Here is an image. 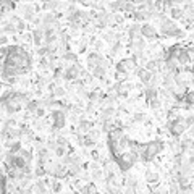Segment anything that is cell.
<instances>
[{
  "label": "cell",
  "mask_w": 194,
  "mask_h": 194,
  "mask_svg": "<svg viewBox=\"0 0 194 194\" xmlns=\"http://www.w3.org/2000/svg\"><path fill=\"white\" fill-rule=\"evenodd\" d=\"M146 179H147V183H157V181H159V175L152 173V171H147V173H146Z\"/></svg>",
  "instance_id": "obj_27"
},
{
  "label": "cell",
  "mask_w": 194,
  "mask_h": 194,
  "mask_svg": "<svg viewBox=\"0 0 194 194\" xmlns=\"http://www.w3.org/2000/svg\"><path fill=\"white\" fill-rule=\"evenodd\" d=\"M88 97H89V100H91L92 104H96L97 100H99V91H92V92H91V94H89Z\"/></svg>",
  "instance_id": "obj_36"
},
{
  "label": "cell",
  "mask_w": 194,
  "mask_h": 194,
  "mask_svg": "<svg viewBox=\"0 0 194 194\" xmlns=\"http://www.w3.org/2000/svg\"><path fill=\"white\" fill-rule=\"evenodd\" d=\"M113 113H115L113 107H112V105H107L105 109L102 110V120H110V118L113 117Z\"/></svg>",
  "instance_id": "obj_19"
},
{
  "label": "cell",
  "mask_w": 194,
  "mask_h": 194,
  "mask_svg": "<svg viewBox=\"0 0 194 194\" xmlns=\"http://www.w3.org/2000/svg\"><path fill=\"white\" fill-rule=\"evenodd\" d=\"M176 60H178L179 65H188V63H189V52H188V49H183V47H181V50H179Z\"/></svg>",
  "instance_id": "obj_13"
},
{
  "label": "cell",
  "mask_w": 194,
  "mask_h": 194,
  "mask_svg": "<svg viewBox=\"0 0 194 194\" xmlns=\"http://www.w3.org/2000/svg\"><path fill=\"white\" fill-rule=\"evenodd\" d=\"M65 94H67V92H65V89L60 88V86H55L54 91H52V96H54V97H62V96H65Z\"/></svg>",
  "instance_id": "obj_28"
},
{
  "label": "cell",
  "mask_w": 194,
  "mask_h": 194,
  "mask_svg": "<svg viewBox=\"0 0 194 194\" xmlns=\"http://www.w3.org/2000/svg\"><path fill=\"white\" fill-rule=\"evenodd\" d=\"M184 13H186L189 18H194V3H188V5H186Z\"/></svg>",
  "instance_id": "obj_34"
},
{
  "label": "cell",
  "mask_w": 194,
  "mask_h": 194,
  "mask_svg": "<svg viewBox=\"0 0 194 194\" xmlns=\"http://www.w3.org/2000/svg\"><path fill=\"white\" fill-rule=\"evenodd\" d=\"M136 75H138V78L144 83V84H149L150 83V80H152V71H149L147 68H138L136 70Z\"/></svg>",
  "instance_id": "obj_9"
},
{
  "label": "cell",
  "mask_w": 194,
  "mask_h": 194,
  "mask_svg": "<svg viewBox=\"0 0 194 194\" xmlns=\"http://www.w3.org/2000/svg\"><path fill=\"white\" fill-rule=\"evenodd\" d=\"M24 18L26 19H34V8H32V6H29V5H28V6H24Z\"/></svg>",
  "instance_id": "obj_26"
},
{
  "label": "cell",
  "mask_w": 194,
  "mask_h": 194,
  "mask_svg": "<svg viewBox=\"0 0 194 194\" xmlns=\"http://www.w3.org/2000/svg\"><path fill=\"white\" fill-rule=\"evenodd\" d=\"M184 102L188 104L189 107H194V91H189L184 94Z\"/></svg>",
  "instance_id": "obj_24"
},
{
  "label": "cell",
  "mask_w": 194,
  "mask_h": 194,
  "mask_svg": "<svg viewBox=\"0 0 194 194\" xmlns=\"http://www.w3.org/2000/svg\"><path fill=\"white\" fill-rule=\"evenodd\" d=\"M138 70V62H136V57L131 58H123L121 62H118L117 65V71L121 75H128L129 71H136Z\"/></svg>",
  "instance_id": "obj_4"
},
{
  "label": "cell",
  "mask_w": 194,
  "mask_h": 194,
  "mask_svg": "<svg viewBox=\"0 0 194 194\" xmlns=\"http://www.w3.org/2000/svg\"><path fill=\"white\" fill-rule=\"evenodd\" d=\"M65 152H67V150H65V147H63V146H57V147H55V155L63 157V155H67Z\"/></svg>",
  "instance_id": "obj_38"
},
{
  "label": "cell",
  "mask_w": 194,
  "mask_h": 194,
  "mask_svg": "<svg viewBox=\"0 0 194 194\" xmlns=\"http://www.w3.org/2000/svg\"><path fill=\"white\" fill-rule=\"evenodd\" d=\"M160 31H162V34L170 36V37H183V32L179 31V28L173 21H170L163 16L160 18Z\"/></svg>",
  "instance_id": "obj_3"
},
{
  "label": "cell",
  "mask_w": 194,
  "mask_h": 194,
  "mask_svg": "<svg viewBox=\"0 0 194 194\" xmlns=\"http://www.w3.org/2000/svg\"><path fill=\"white\" fill-rule=\"evenodd\" d=\"M189 50H192V52H194V47H189Z\"/></svg>",
  "instance_id": "obj_45"
},
{
  "label": "cell",
  "mask_w": 194,
  "mask_h": 194,
  "mask_svg": "<svg viewBox=\"0 0 194 194\" xmlns=\"http://www.w3.org/2000/svg\"><path fill=\"white\" fill-rule=\"evenodd\" d=\"M97 191V186L94 184V183H89L88 186H84V188H81V192H96Z\"/></svg>",
  "instance_id": "obj_29"
},
{
  "label": "cell",
  "mask_w": 194,
  "mask_h": 194,
  "mask_svg": "<svg viewBox=\"0 0 194 194\" xmlns=\"http://www.w3.org/2000/svg\"><path fill=\"white\" fill-rule=\"evenodd\" d=\"M39 105H41V104H39V102H36V100H29V102L26 104V109H28V112H29V113H31V112L36 113V110L39 109Z\"/></svg>",
  "instance_id": "obj_23"
},
{
  "label": "cell",
  "mask_w": 194,
  "mask_h": 194,
  "mask_svg": "<svg viewBox=\"0 0 194 194\" xmlns=\"http://www.w3.org/2000/svg\"><path fill=\"white\" fill-rule=\"evenodd\" d=\"M144 47H146L144 39H136V41L131 42V50H133L136 55H141V54H142V50H144Z\"/></svg>",
  "instance_id": "obj_11"
},
{
  "label": "cell",
  "mask_w": 194,
  "mask_h": 194,
  "mask_svg": "<svg viewBox=\"0 0 194 194\" xmlns=\"http://www.w3.org/2000/svg\"><path fill=\"white\" fill-rule=\"evenodd\" d=\"M36 115H37V117H44V115H45V109H44V107H39V109L36 110Z\"/></svg>",
  "instance_id": "obj_40"
},
{
  "label": "cell",
  "mask_w": 194,
  "mask_h": 194,
  "mask_svg": "<svg viewBox=\"0 0 194 194\" xmlns=\"http://www.w3.org/2000/svg\"><path fill=\"white\" fill-rule=\"evenodd\" d=\"M52 191L54 192H60L62 191V183L58 181V178H55L52 181Z\"/></svg>",
  "instance_id": "obj_32"
},
{
  "label": "cell",
  "mask_w": 194,
  "mask_h": 194,
  "mask_svg": "<svg viewBox=\"0 0 194 194\" xmlns=\"http://www.w3.org/2000/svg\"><path fill=\"white\" fill-rule=\"evenodd\" d=\"M100 62H102V58H100L96 52H92V54L88 55V67H89L91 70H94L97 65H100Z\"/></svg>",
  "instance_id": "obj_12"
},
{
  "label": "cell",
  "mask_w": 194,
  "mask_h": 194,
  "mask_svg": "<svg viewBox=\"0 0 194 194\" xmlns=\"http://www.w3.org/2000/svg\"><path fill=\"white\" fill-rule=\"evenodd\" d=\"M52 118H54V129H62L65 126V121H67V115L62 109L54 110L52 112Z\"/></svg>",
  "instance_id": "obj_6"
},
{
  "label": "cell",
  "mask_w": 194,
  "mask_h": 194,
  "mask_svg": "<svg viewBox=\"0 0 194 194\" xmlns=\"http://www.w3.org/2000/svg\"><path fill=\"white\" fill-rule=\"evenodd\" d=\"M105 68H107V67H104L102 63L97 65V67L92 70V75H94V78H99V80H102V78L105 76Z\"/></svg>",
  "instance_id": "obj_16"
},
{
  "label": "cell",
  "mask_w": 194,
  "mask_h": 194,
  "mask_svg": "<svg viewBox=\"0 0 194 194\" xmlns=\"http://www.w3.org/2000/svg\"><path fill=\"white\" fill-rule=\"evenodd\" d=\"M189 162H191V163L194 165V157H191V159H189Z\"/></svg>",
  "instance_id": "obj_44"
},
{
  "label": "cell",
  "mask_w": 194,
  "mask_h": 194,
  "mask_svg": "<svg viewBox=\"0 0 194 194\" xmlns=\"http://www.w3.org/2000/svg\"><path fill=\"white\" fill-rule=\"evenodd\" d=\"M57 146H63V147H67V146H68L67 138H63V136H58V138H57Z\"/></svg>",
  "instance_id": "obj_37"
},
{
  "label": "cell",
  "mask_w": 194,
  "mask_h": 194,
  "mask_svg": "<svg viewBox=\"0 0 194 194\" xmlns=\"http://www.w3.org/2000/svg\"><path fill=\"white\" fill-rule=\"evenodd\" d=\"M63 58L67 60V62H73V63H76V55H75L73 52H65V54H63Z\"/></svg>",
  "instance_id": "obj_33"
},
{
  "label": "cell",
  "mask_w": 194,
  "mask_h": 194,
  "mask_svg": "<svg viewBox=\"0 0 194 194\" xmlns=\"http://www.w3.org/2000/svg\"><path fill=\"white\" fill-rule=\"evenodd\" d=\"M139 159H141V155L138 152L125 150V152H121V154H118L117 157H115V162H117V165L121 168V171H128Z\"/></svg>",
  "instance_id": "obj_1"
},
{
  "label": "cell",
  "mask_w": 194,
  "mask_h": 194,
  "mask_svg": "<svg viewBox=\"0 0 194 194\" xmlns=\"http://www.w3.org/2000/svg\"><path fill=\"white\" fill-rule=\"evenodd\" d=\"M96 144V138L92 134H86L84 136V139H83V146H86V147H92Z\"/></svg>",
  "instance_id": "obj_21"
},
{
  "label": "cell",
  "mask_w": 194,
  "mask_h": 194,
  "mask_svg": "<svg viewBox=\"0 0 194 194\" xmlns=\"http://www.w3.org/2000/svg\"><path fill=\"white\" fill-rule=\"evenodd\" d=\"M162 149H163V142H162L160 139L149 142V144L144 146L142 152L139 154V155H141V160H144V162H152L155 157L162 152Z\"/></svg>",
  "instance_id": "obj_2"
},
{
  "label": "cell",
  "mask_w": 194,
  "mask_h": 194,
  "mask_svg": "<svg viewBox=\"0 0 194 194\" xmlns=\"http://www.w3.org/2000/svg\"><path fill=\"white\" fill-rule=\"evenodd\" d=\"M138 34H141V26L139 24H133L128 29V36H129V41H131V42L138 39Z\"/></svg>",
  "instance_id": "obj_14"
},
{
  "label": "cell",
  "mask_w": 194,
  "mask_h": 194,
  "mask_svg": "<svg viewBox=\"0 0 194 194\" xmlns=\"http://www.w3.org/2000/svg\"><path fill=\"white\" fill-rule=\"evenodd\" d=\"M3 31H6V32H16L18 28H16L15 23H6V24H3Z\"/></svg>",
  "instance_id": "obj_30"
},
{
  "label": "cell",
  "mask_w": 194,
  "mask_h": 194,
  "mask_svg": "<svg viewBox=\"0 0 194 194\" xmlns=\"http://www.w3.org/2000/svg\"><path fill=\"white\" fill-rule=\"evenodd\" d=\"M150 107H152V109L154 110H157V109H160V107H162V104H160V100L159 99H154V100H150Z\"/></svg>",
  "instance_id": "obj_39"
},
{
  "label": "cell",
  "mask_w": 194,
  "mask_h": 194,
  "mask_svg": "<svg viewBox=\"0 0 194 194\" xmlns=\"http://www.w3.org/2000/svg\"><path fill=\"white\" fill-rule=\"evenodd\" d=\"M141 36L144 39H155L157 37V31L152 24H142L141 26Z\"/></svg>",
  "instance_id": "obj_8"
},
{
  "label": "cell",
  "mask_w": 194,
  "mask_h": 194,
  "mask_svg": "<svg viewBox=\"0 0 194 194\" xmlns=\"http://www.w3.org/2000/svg\"><path fill=\"white\" fill-rule=\"evenodd\" d=\"M157 96H159V92H157V89L152 88V86H149V88L146 89V99H147V104L150 102V100L157 99Z\"/></svg>",
  "instance_id": "obj_17"
},
{
  "label": "cell",
  "mask_w": 194,
  "mask_h": 194,
  "mask_svg": "<svg viewBox=\"0 0 194 194\" xmlns=\"http://www.w3.org/2000/svg\"><path fill=\"white\" fill-rule=\"evenodd\" d=\"M36 191L47 192V184H45V181H37V183H36Z\"/></svg>",
  "instance_id": "obj_31"
},
{
  "label": "cell",
  "mask_w": 194,
  "mask_h": 194,
  "mask_svg": "<svg viewBox=\"0 0 194 194\" xmlns=\"http://www.w3.org/2000/svg\"><path fill=\"white\" fill-rule=\"evenodd\" d=\"M183 10L181 8H176V6H171L170 8V16L173 18V19H179V18H183Z\"/></svg>",
  "instance_id": "obj_20"
},
{
  "label": "cell",
  "mask_w": 194,
  "mask_h": 194,
  "mask_svg": "<svg viewBox=\"0 0 194 194\" xmlns=\"http://www.w3.org/2000/svg\"><path fill=\"white\" fill-rule=\"evenodd\" d=\"M91 155H92V159H94V160H99V154L97 152H92Z\"/></svg>",
  "instance_id": "obj_43"
},
{
  "label": "cell",
  "mask_w": 194,
  "mask_h": 194,
  "mask_svg": "<svg viewBox=\"0 0 194 194\" xmlns=\"http://www.w3.org/2000/svg\"><path fill=\"white\" fill-rule=\"evenodd\" d=\"M91 121L88 120H80V125H78V129H80V133H89L91 129Z\"/></svg>",
  "instance_id": "obj_18"
},
{
  "label": "cell",
  "mask_w": 194,
  "mask_h": 194,
  "mask_svg": "<svg viewBox=\"0 0 194 194\" xmlns=\"http://www.w3.org/2000/svg\"><path fill=\"white\" fill-rule=\"evenodd\" d=\"M31 37L34 39V44H36V45H41L42 41L45 39V31H44V28H36V29L32 31V34H31Z\"/></svg>",
  "instance_id": "obj_10"
},
{
  "label": "cell",
  "mask_w": 194,
  "mask_h": 194,
  "mask_svg": "<svg viewBox=\"0 0 194 194\" xmlns=\"http://www.w3.org/2000/svg\"><path fill=\"white\" fill-rule=\"evenodd\" d=\"M80 73H81V68H80V65L78 63H75V65H71V67H68L67 70H65V75H63V78L67 81H75L78 76H80Z\"/></svg>",
  "instance_id": "obj_7"
},
{
  "label": "cell",
  "mask_w": 194,
  "mask_h": 194,
  "mask_svg": "<svg viewBox=\"0 0 194 194\" xmlns=\"http://www.w3.org/2000/svg\"><path fill=\"white\" fill-rule=\"evenodd\" d=\"M18 154H19L21 157H23V159H24L28 163H31V160H32V154L29 152V150H26V149H21Z\"/></svg>",
  "instance_id": "obj_25"
},
{
  "label": "cell",
  "mask_w": 194,
  "mask_h": 194,
  "mask_svg": "<svg viewBox=\"0 0 194 194\" xmlns=\"http://www.w3.org/2000/svg\"><path fill=\"white\" fill-rule=\"evenodd\" d=\"M134 120L136 121H142V120H144V115H142V113H136L134 115Z\"/></svg>",
  "instance_id": "obj_42"
},
{
  "label": "cell",
  "mask_w": 194,
  "mask_h": 194,
  "mask_svg": "<svg viewBox=\"0 0 194 194\" xmlns=\"http://www.w3.org/2000/svg\"><path fill=\"white\" fill-rule=\"evenodd\" d=\"M13 8V5L10 0H2V11L5 13V10H11Z\"/></svg>",
  "instance_id": "obj_35"
},
{
  "label": "cell",
  "mask_w": 194,
  "mask_h": 194,
  "mask_svg": "<svg viewBox=\"0 0 194 194\" xmlns=\"http://www.w3.org/2000/svg\"><path fill=\"white\" fill-rule=\"evenodd\" d=\"M146 68L149 71H152V73H157L159 70H162V62L160 60H150V62H147Z\"/></svg>",
  "instance_id": "obj_15"
},
{
  "label": "cell",
  "mask_w": 194,
  "mask_h": 194,
  "mask_svg": "<svg viewBox=\"0 0 194 194\" xmlns=\"http://www.w3.org/2000/svg\"><path fill=\"white\" fill-rule=\"evenodd\" d=\"M186 120V125H188V128L189 126H194V117H188V118H184Z\"/></svg>",
  "instance_id": "obj_41"
},
{
  "label": "cell",
  "mask_w": 194,
  "mask_h": 194,
  "mask_svg": "<svg viewBox=\"0 0 194 194\" xmlns=\"http://www.w3.org/2000/svg\"><path fill=\"white\" fill-rule=\"evenodd\" d=\"M58 6V0H47V2H44V5H42V8L44 10H54Z\"/></svg>",
  "instance_id": "obj_22"
},
{
  "label": "cell",
  "mask_w": 194,
  "mask_h": 194,
  "mask_svg": "<svg viewBox=\"0 0 194 194\" xmlns=\"http://www.w3.org/2000/svg\"><path fill=\"white\" fill-rule=\"evenodd\" d=\"M186 129H188V125H186V120L184 118H175V121H171L170 123V133L178 138V136H181Z\"/></svg>",
  "instance_id": "obj_5"
}]
</instances>
